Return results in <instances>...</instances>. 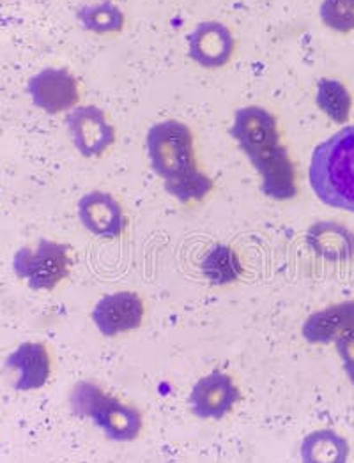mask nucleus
<instances>
[{
  "label": "nucleus",
  "instance_id": "f257e3e1",
  "mask_svg": "<svg viewBox=\"0 0 354 463\" xmlns=\"http://www.w3.org/2000/svg\"><path fill=\"white\" fill-rule=\"evenodd\" d=\"M231 133L259 170L264 194L276 200L292 198L296 194L294 168L280 144L275 117L261 107L241 109Z\"/></svg>",
  "mask_w": 354,
  "mask_h": 463
},
{
  "label": "nucleus",
  "instance_id": "f03ea898",
  "mask_svg": "<svg viewBox=\"0 0 354 463\" xmlns=\"http://www.w3.org/2000/svg\"><path fill=\"white\" fill-rule=\"evenodd\" d=\"M148 149L153 168L167 192L181 202L202 200L213 183L197 166L192 131L179 120H165L151 128Z\"/></svg>",
  "mask_w": 354,
  "mask_h": 463
},
{
  "label": "nucleus",
  "instance_id": "7ed1b4c3",
  "mask_svg": "<svg viewBox=\"0 0 354 463\" xmlns=\"http://www.w3.org/2000/svg\"><path fill=\"white\" fill-rule=\"evenodd\" d=\"M311 184L326 205L354 213V126L315 147Z\"/></svg>",
  "mask_w": 354,
  "mask_h": 463
},
{
  "label": "nucleus",
  "instance_id": "20e7f679",
  "mask_svg": "<svg viewBox=\"0 0 354 463\" xmlns=\"http://www.w3.org/2000/svg\"><path fill=\"white\" fill-rule=\"evenodd\" d=\"M73 416L92 421L112 442H133L144 428L142 412L94 381H80L68 396Z\"/></svg>",
  "mask_w": 354,
  "mask_h": 463
},
{
  "label": "nucleus",
  "instance_id": "39448f33",
  "mask_svg": "<svg viewBox=\"0 0 354 463\" xmlns=\"http://www.w3.org/2000/svg\"><path fill=\"white\" fill-rule=\"evenodd\" d=\"M72 269L66 244L40 239L34 246L20 248L13 257L14 274L33 290H53Z\"/></svg>",
  "mask_w": 354,
  "mask_h": 463
},
{
  "label": "nucleus",
  "instance_id": "423d86ee",
  "mask_svg": "<svg viewBox=\"0 0 354 463\" xmlns=\"http://www.w3.org/2000/svg\"><path fill=\"white\" fill-rule=\"evenodd\" d=\"M146 307L137 292H114L101 298L92 309V322L96 329L107 336L114 338L135 331L144 322Z\"/></svg>",
  "mask_w": 354,
  "mask_h": 463
},
{
  "label": "nucleus",
  "instance_id": "0eeeda50",
  "mask_svg": "<svg viewBox=\"0 0 354 463\" xmlns=\"http://www.w3.org/2000/svg\"><path fill=\"white\" fill-rule=\"evenodd\" d=\"M241 398L234 379L224 372H211L196 383L188 396L190 411L200 420H222Z\"/></svg>",
  "mask_w": 354,
  "mask_h": 463
},
{
  "label": "nucleus",
  "instance_id": "6e6552de",
  "mask_svg": "<svg viewBox=\"0 0 354 463\" xmlns=\"http://www.w3.org/2000/svg\"><path fill=\"white\" fill-rule=\"evenodd\" d=\"M29 94L33 103L41 110L48 114H61L77 105L79 85L70 71L48 68L31 78Z\"/></svg>",
  "mask_w": 354,
  "mask_h": 463
},
{
  "label": "nucleus",
  "instance_id": "1a4fd4ad",
  "mask_svg": "<svg viewBox=\"0 0 354 463\" xmlns=\"http://www.w3.org/2000/svg\"><path fill=\"white\" fill-rule=\"evenodd\" d=\"M7 370L16 373L13 387L22 392L46 386L52 375V355L41 342H24L5 359Z\"/></svg>",
  "mask_w": 354,
  "mask_h": 463
},
{
  "label": "nucleus",
  "instance_id": "9d476101",
  "mask_svg": "<svg viewBox=\"0 0 354 463\" xmlns=\"http://www.w3.org/2000/svg\"><path fill=\"white\" fill-rule=\"evenodd\" d=\"M73 146L83 156H100L114 144V128L96 107H79L68 116Z\"/></svg>",
  "mask_w": 354,
  "mask_h": 463
},
{
  "label": "nucleus",
  "instance_id": "9b49d317",
  "mask_svg": "<svg viewBox=\"0 0 354 463\" xmlns=\"http://www.w3.org/2000/svg\"><path fill=\"white\" fill-rule=\"evenodd\" d=\"M81 225L98 237L114 239L126 229L122 207L112 194L92 192L79 202Z\"/></svg>",
  "mask_w": 354,
  "mask_h": 463
},
{
  "label": "nucleus",
  "instance_id": "f8f14e48",
  "mask_svg": "<svg viewBox=\"0 0 354 463\" xmlns=\"http://www.w3.org/2000/svg\"><path fill=\"white\" fill-rule=\"evenodd\" d=\"M188 48L192 59L204 68H222L233 55L234 39L224 24L206 22L188 39Z\"/></svg>",
  "mask_w": 354,
  "mask_h": 463
},
{
  "label": "nucleus",
  "instance_id": "ddd939ff",
  "mask_svg": "<svg viewBox=\"0 0 354 463\" xmlns=\"http://www.w3.org/2000/svg\"><path fill=\"white\" fill-rule=\"evenodd\" d=\"M354 324V301H344L312 313L303 327L301 335L309 344L328 345Z\"/></svg>",
  "mask_w": 354,
  "mask_h": 463
},
{
  "label": "nucleus",
  "instance_id": "4468645a",
  "mask_svg": "<svg viewBox=\"0 0 354 463\" xmlns=\"http://www.w3.org/2000/svg\"><path fill=\"white\" fill-rule=\"evenodd\" d=\"M309 246L326 260L342 262L354 257V233L333 222L315 223L307 235Z\"/></svg>",
  "mask_w": 354,
  "mask_h": 463
},
{
  "label": "nucleus",
  "instance_id": "2eb2a0df",
  "mask_svg": "<svg viewBox=\"0 0 354 463\" xmlns=\"http://www.w3.org/2000/svg\"><path fill=\"white\" fill-rule=\"evenodd\" d=\"M349 453L348 439L328 428L309 433L300 448L303 463H348Z\"/></svg>",
  "mask_w": 354,
  "mask_h": 463
},
{
  "label": "nucleus",
  "instance_id": "dca6fc26",
  "mask_svg": "<svg viewBox=\"0 0 354 463\" xmlns=\"http://www.w3.org/2000/svg\"><path fill=\"white\" fill-rule=\"evenodd\" d=\"M241 262L229 246H215L202 262V272L213 285H229L241 276Z\"/></svg>",
  "mask_w": 354,
  "mask_h": 463
},
{
  "label": "nucleus",
  "instance_id": "f3484780",
  "mask_svg": "<svg viewBox=\"0 0 354 463\" xmlns=\"http://www.w3.org/2000/svg\"><path fill=\"white\" fill-rule=\"evenodd\" d=\"M317 105L335 122H346L351 110V98L346 87L337 80H321L317 87Z\"/></svg>",
  "mask_w": 354,
  "mask_h": 463
},
{
  "label": "nucleus",
  "instance_id": "a211bd4d",
  "mask_svg": "<svg viewBox=\"0 0 354 463\" xmlns=\"http://www.w3.org/2000/svg\"><path fill=\"white\" fill-rule=\"evenodd\" d=\"M79 18L87 29L100 34L120 31L124 24L122 13L112 4H96V5L85 7L80 11Z\"/></svg>",
  "mask_w": 354,
  "mask_h": 463
},
{
  "label": "nucleus",
  "instance_id": "6ab92c4d",
  "mask_svg": "<svg viewBox=\"0 0 354 463\" xmlns=\"http://www.w3.org/2000/svg\"><path fill=\"white\" fill-rule=\"evenodd\" d=\"M324 24L335 31L354 29V0H324L321 7Z\"/></svg>",
  "mask_w": 354,
  "mask_h": 463
},
{
  "label": "nucleus",
  "instance_id": "aec40b11",
  "mask_svg": "<svg viewBox=\"0 0 354 463\" xmlns=\"http://www.w3.org/2000/svg\"><path fill=\"white\" fill-rule=\"evenodd\" d=\"M335 347L344 363V370H354V324L337 338Z\"/></svg>",
  "mask_w": 354,
  "mask_h": 463
}]
</instances>
